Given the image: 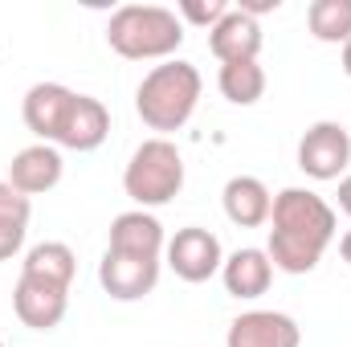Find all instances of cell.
Instances as JSON below:
<instances>
[{
	"instance_id": "11",
	"label": "cell",
	"mask_w": 351,
	"mask_h": 347,
	"mask_svg": "<svg viewBox=\"0 0 351 347\" xmlns=\"http://www.w3.org/2000/svg\"><path fill=\"white\" fill-rule=\"evenodd\" d=\"M208 49L217 53V62H258L262 53V25L241 12V8H229L213 29H208Z\"/></svg>"
},
{
	"instance_id": "15",
	"label": "cell",
	"mask_w": 351,
	"mask_h": 347,
	"mask_svg": "<svg viewBox=\"0 0 351 347\" xmlns=\"http://www.w3.org/2000/svg\"><path fill=\"white\" fill-rule=\"evenodd\" d=\"M106 135H110V110L98 98L78 94L74 98V110L66 119V131L58 139V147H66V152H94V147L106 143Z\"/></svg>"
},
{
	"instance_id": "17",
	"label": "cell",
	"mask_w": 351,
	"mask_h": 347,
	"mask_svg": "<svg viewBox=\"0 0 351 347\" xmlns=\"http://www.w3.org/2000/svg\"><path fill=\"white\" fill-rule=\"evenodd\" d=\"M306 29L323 45H348L351 41V0H315L306 8Z\"/></svg>"
},
{
	"instance_id": "23",
	"label": "cell",
	"mask_w": 351,
	"mask_h": 347,
	"mask_svg": "<svg viewBox=\"0 0 351 347\" xmlns=\"http://www.w3.org/2000/svg\"><path fill=\"white\" fill-rule=\"evenodd\" d=\"M0 347H4V339H0Z\"/></svg>"
},
{
	"instance_id": "10",
	"label": "cell",
	"mask_w": 351,
	"mask_h": 347,
	"mask_svg": "<svg viewBox=\"0 0 351 347\" xmlns=\"http://www.w3.org/2000/svg\"><path fill=\"white\" fill-rule=\"evenodd\" d=\"M302 331L282 311H245L229 323L225 347H298Z\"/></svg>"
},
{
	"instance_id": "6",
	"label": "cell",
	"mask_w": 351,
	"mask_h": 347,
	"mask_svg": "<svg viewBox=\"0 0 351 347\" xmlns=\"http://www.w3.org/2000/svg\"><path fill=\"white\" fill-rule=\"evenodd\" d=\"M66 307H70V282L45 278L37 270H21L16 290H12V311H16V319L29 331H53V327H62Z\"/></svg>"
},
{
	"instance_id": "3",
	"label": "cell",
	"mask_w": 351,
	"mask_h": 347,
	"mask_svg": "<svg viewBox=\"0 0 351 347\" xmlns=\"http://www.w3.org/2000/svg\"><path fill=\"white\" fill-rule=\"evenodd\" d=\"M200 70L192 62H160L152 74H143V82L135 90V115L143 119V127L160 131V139H168V131H180L200 102Z\"/></svg>"
},
{
	"instance_id": "5",
	"label": "cell",
	"mask_w": 351,
	"mask_h": 347,
	"mask_svg": "<svg viewBox=\"0 0 351 347\" xmlns=\"http://www.w3.org/2000/svg\"><path fill=\"white\" fill-rule=\"evenodd\" d=\"M184 188V156L172 139H143L123 172V192L135 200V208H160L180 196Z\"/></svg>"
},
{
	"instance_id": "9",
	"label": "cell",
	"mask_w": 351,
	"mask_h": 347,
	"mask_svg": "<svg viewBox=\"0 0 351 347\" xmlns=\"http://www.w3.org/2000/svg\"><path fill=\"white\" fill-rule=\"evenodd\" d=\"M74 98H78V90L62 86V82H37V86H29L25 102H21V119L37 135V143L58 147V139L66 131V119L74 110Z\"/></svg>"
},
{
	"instance_id": "8",
	"label": "cell",
	"mask_w": 351,
	"mask_h": 347,
	"mask_svg": "<svg viewBox=\"0 0 351 347\" xmlns=\"http://www.w3.org/2000/svg\"><path fill=\"white\" fill-rule=\"evenodd\" d=\"M164 258L172 265V274L180 282H208L213 274H221V265H225V250H221V237L217 233H208V229H200V225H188V229H180L172 241H168V250H164Z\"/></svg>"
},
{
	"instance_id": "4",
	"label": "cell",
	"mask_w": 351,
	"mask_h": 347,
	"mask_svg": "<svg viewBox=\"0 0 351 347\" xmlns=\"http://www.w3.org/2000/svg\"><path fill=\"white\" fill-rule=\"evenodd\" d=\"M106 45L127 62H172L184 45V21L160 4H123L106 25Z\"/></svg>"
},
{
	"instance_id": "2",
	"label": "cell",
	"mask_w": 351,
	"mask_h": 347,
	"mask_svg": "<svg viewBox=\"0 0 351 347\" xmlns=\"http://www.w3.org/2000/svg\"><path fill=\"white\" fill-rule=\"evenodd\" d=\"M335 241V208L311 188H282L269 208L265 254L282 274H311Z\"/></svg>"
},
{
	"instance_id": "14",
	"label": "cell",
	"mask_w": 351,
	"mask_h": 347,
	"mask_svg": "<svg viewBox=\"0 0 351 347\" xmlns=\"http://www.w3.org/2000/svg\"><path fill=\"white\" fill-rule=\"evenodd\" d=\"M221 282L233 298H262L274 282V261L265 250L258 246H245L237 254H229L225 265H221Z\"/></svg>"
},
{
	"instance_id": "1",
	"label": "cell",
	"mask_w": 351,
	"mask_h": 347,
	"mask_svg": "<svg viewBox=\"0 0 351 347\" xmlns=\"http://www.w3.org/2000/svg\"><path fill=\"white\" fill-rule=\"evenodd\" d=\"M164 225L147 208L119 213L110 221V241L98 261V286L119 302H139L156 290L164 265Z\"/></svg>"
},
{
	"instance_id": "19",
	"label": "cell",
	"mask_w": 351,
	"mask_h": 347,
	"mask_svg": "<svg viewBox=\"0 0 351 347\" xmlns=\"http://www.w3.org/2000/svg\"><path fill=\"white\" fill-rule=\"evenodd\" d=\"M225 12H229L225 0H184V4L176 8L180 21H192V25H204V29H213Z\"/></svg>"
},
{
	"instance_id": "16",
	"label": "cell",
	"mask_w": 351,
	"mask_h": 347,
	"mask_svg": "<svg viewBox=\"0 0 351 347\" xmlns=\"http://www.w3.org/2000/svg\"><path fill=\"white\" fill-rule=\"evenodd\" d=\"M29 217H33V200L21 196L8 180H0V261L16 258L29 233Z\"/></svg>"
},
{
	"instance_id": "13",
	"label": "cell",
	"mask_w": 351,
	"mask_h": 347,
	"mask_svg": "<svg viewBox=\"0 0 351 347\" xmlns=\"http://www.w3.org/2000/svg\"><path fill=\"white\" fill-rule=\"evenodd\" d=\"M221 204H225V217L237 229H262V225H269L274 196L258 176H233L221 192Z\"/></svg>"
},
{
	"instance_id": "12",
	"label": "cell",
	"mask_w": 351,
	"mask_h": 347,
	"mask_svg": "<svg viewBox=\"0 0 351 347\" xmlns=\"http://www.w3.org/2000/svg\"><path fill=\"white\" fill-rule=\"evenodd\" d=\"M62 168H66V164H62V152H58V147L33 143V147H25V152L12 156L4 180H8L21 196H41V192H49V188L62 184Z\"/></svg>"
},
{
	"instance_id": "7",
	"label": "cell",
	"mask_w": 351,
	"mask_h": 347,
	"mask_svg": "<svg viewBox=\"0 0 351 347\" xmlns=\"http://www.w3.org/2000/svg\"><path fill=\"white\" fill-rule=\"evenodd\" d=\"M351 164V131L343 123H315L298 139V168L311 180H339Z\"/></svg>"
},
{
	"instance_id": "22",
	"label": "cell",
	"mask_w": 351,
	"mask_h": 347,
	"mask_svg": "<svg viewBox=\"0 0 351 347\" xmlns=\"http://www.w3.org/2000/svg\"><path fill=\"white\" fill-rule=\"evenodd\" d=\"M339 66H343V74L351 78V41L343 45V53H339Z\"/></svg>"
},
{
	"instance_id": "21",
	"label": "cell",
	"mask_w": 351,
	"mask_h": 347,
	"mask_svg": "<svg viewBox=\"0 0 351 347\" xmlns=\"http://www.w3.org/2000/svg\"><path fill=\"white\" fill-rule=\"evenodd\" d=\"M339 258H343V261L351 265V229L343 233V237H339Z\"/></svg>"
},
{
	"instance_id": "20",
	"label": "cell",
	"mask_w": 351,
	"mask_h": 347,
	"mask_svg": "<svg viewBox=\"0 0 351 347\" xmlns=\"http://www.w3.org/2000/svg\"><path fill=\"white\" fill-rule=\"evenodd\" d=\"M339 213H348L351 217V172L339 180Z\"/></svg>"
},
{
	"instance_id": "18",
	"label": "cell",
	"mask_w": 351,
	"mask_h": 347,
	"mask_svg": "<svg viewBox=\"0 0 351 347\" xmlns=\"http://www.w3.org/2000/svg\"><path fill=\"white\" fill-rule=\"evenodd\" d=\"M217 86L233 106H254L265 94V70L258 62H225L217 74Z\"/></svg>"
}]
</instances>
